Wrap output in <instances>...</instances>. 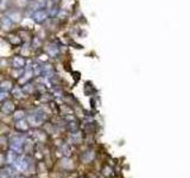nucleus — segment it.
<instances>
[]
</instances>
